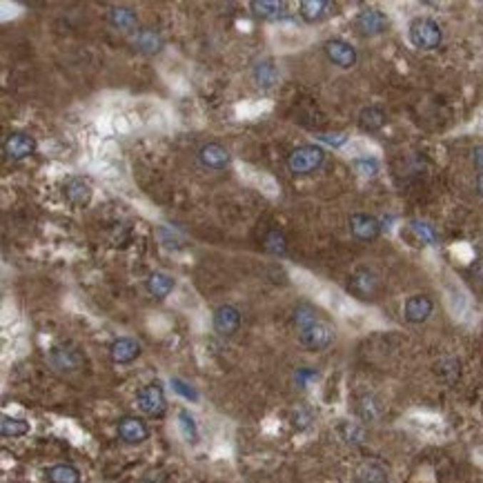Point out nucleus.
<instances>
[{
    "label": "nucleus",
    "mask_w": 483,
    "mask_h": 483,
    "mask_svg": "<svg viewBox=\"0 0 483 483\" xmlns=\"http://www.w3.org/2000/svg\"><path fill=\"white\" fill-rule=\"evenodd\" d=\"M441 27L432 18H415L410 23V43L419 49H437L441 45Z\"/></svg>",
    "instance_id": "1"
},
{
    "label": "nucleus",
    "mask_w": 483,
    "mask_h": 483,
    "mask_svg": "<svg viewBox=\"0 0 483 483\" xmlns=\"http://www.w3.org/2000/svg\"><path fill=\"white\" fill-rule=\"evenodd\" d=\"M299 341H301L303 347H307L312 352H321V350H325V347L332 345V341H334V330L325 321L314 319L312 323H307L305 327L299 330Z\"/></svg>",
    "instance_id": "2"
},
{
    "label": "nucleus",
    "mask_w": 483,
    "mask_h": 483,
    "mask_svg": "<svg viewBox=\"0 0 483 483\" xmlns=\"http://www.w3.org/2000/svg\"><path fill=\"white\" fill-rule=\"evenodd\" d=\"M323 158H325V152L321 150V147L303 145V147H296V150L290 154L288 167H290V172H294V174H310L314 170H319Z\"/></svg>",
    "instance_id": "3"
},
{
    "label": "nucleus",
    "mask_w": 483,
    "mask_h": 483,
    "mask_svg": "<svg viewBox=\"0 0 483 483\" xmlns=\"http://www.w3.org/2000/svg\"><path fill=\"white\" fill-rule=\"evenodd\" d=\"M136 403H138V410L147 417H163L165 407H167V401H165V392L161 383H150L145 385L138 397H136Z\"/></svg>",
    "instance_id": "4"
},
{
    "label": "nucleus",
    "mask_w": 483,
    "mask_h": 483,
    "mask_svg": "<svg viewBox=\"0 0 483 483\" xmlns=\"http://www.w3.org/2000/svg\"><path fill=\"white\" fill-rule=\"evenodd\" d=\"M36 147H39V145H36L34 136L23 134V132H14V134H9L5 138L3 150H5V154L11 161H23V158H27V156H31L36 152Z\"/></svg>",
    "instance_id": "5"
},
{
    "label": "nucleus",
    "mask_w": 483,
    "mask_h": 483,
    "mask_svg": "<svg viewBox=\"0 0 483 483\" xmlns=\"http://www.w3.org/2000/svg\"><path fill=\"white\" fill-rule=\"evenodd\" d=\"M325 54H327V59H330L334 65H339V67H343V69H350V67H355V65H357V49L352 47L350 43L341 41V39H332V41H327V43H325Z\"/></svg>",
    "instance_id": "6"
},
{
    "label": "nucleus",
    "mask_w": 483,
    "mask_h": 483,
    "mask_svg": "<svg viewBox=\"0 0 483 483\" xmlns=\"http://www.w3.org/2000/svg\"><path fill=\"white\" fill-rule=\"evenodd\" d=\"M116 432H118L121 441H125L129 445L143 443L147 437H150V430H147L145 421L138 417H123L116 425Z\"/></svg>",
    "instance_id": "7"
},
{
    "label": "nucleus",
    "mask_w": 483,
    "mask_h": 483,
    "mask_svg": "<svg viewBox=\"0 0 483 483\" xmlns=\"http://www.w3.org/2000/svg\"><path fill=\"white\" fill-rule=\"evenodd\" d=\"M63 194H65V198H67L69 205H73V208H87V205H89V200H91V188H89V183H87L85 178H81V176H71V178H67L65 185H63Z\"/></svg>",
    "instance_id": "8"
},
{
    "label": "nucleus",
    "mask_w": 483,
    "mask_h": 483,
    "mask_svg": "<svg viewBox=\"0 0 483 483\" xmlns=\"http://www.w3.org/2000/svg\"><path fill=\"white\" fill-rule=\"evenodd\" d=\"M432 310H434V303H432L430 296H425V294H415V296H410V299L405 301V307H403L405 319L410 321V323H423V321H428V319H430V314H432Z\"/></svg>",
    "instance_id": "9"
},
{
    "label": "nucleus",
    "mask_w": 483,
    "mask_h": 483,
    "mask_svg": "<svg viewBox=\"0 0 483 483\" xmlns=\"http://www.w3.org/2000/svg\"><path fill=\"white\" fill-rule=\"evenodd\" d=\"M355 25L363 36H377L383 34L387 27V18L383 11L379 9H363L359 11V16L355 18Z\"/></svg>",
    "instance_id": "10"
},
{
    "label": "nucleus",
    "mask_w": 483,
    "mask_h": 483,
    "mask_svg": "<svg viewBox=\"0 0 483 483\" xmlns=\"http://www.w3.org/2000/svg\"><path fill=\"white\" fill-rule=\"evenodd\" d=\"M49 363L59 372H73L83 365V355L73 347H54L49 352Z\"/></svg>",
    "instance_id": "11"
},
{
    "label": "nucleus",
    "mask_w": 483,
    "mask_h": 483,
    "mask_svg": "<svg viewBox=\"0 0 483 483\" xmlns=\"http://www.w3.org/2000/svg\"><path fill=\"white\" fill-rule=\"evenodd\" d=\"M240 327V312L234 305H220L214 312V330L220 337H232Z\"/></svg>",
    "instance_id": "12"
},
{
    "label": "nucleus",
    "mask_w": 483,
    "mask_h": 483,
    "mask_svg": "<svg viewBox=\"0 0 483 483\" xmlns=\"http://www.w3.org/2000/svg\"><path fill=\"white\" fill-rule=\"evenodd\" d=\"M350 230L359 240H375L381 234V223L370 214L350 216Z\"/></svg>",
    "instance_id": "13"
},
{
    "label": "nucleus",
    "mask_w": 483,
    "mask_h": 483,
    "mask_svg": "<svg viewBox=\"0 0 483 483\" xmlns=\"http://www.w3.org/2000/svg\"><path fill=\"white\" fill-rule=\"evenodd\" d=\"M141 355V343L132 337H121L109 345V357L114 363H132Z\"/></svg>",
    "instance_id": "14"
},
{
    "label": "nucleus",
    "mask_w": 483,
    "mask_h": 483,
    "mask_svg": "<svg viewBox=\"0 0 483 483\" xmlns=\"http://www.w3.org/2000/svg\"><path fill=\"white\" fill-rule=\"evenodd\" d=\"M198 158H200L203 165L210 167V170H223V167L230 165V152L218 143L203 145L200 152H198Z\"/></svg>",
    "instance_id": "15"
},
{
    "label": "nucleus",
    "mask_w": 483,
    "mask_h": 483,
    "mask_svg": "<svg viewBox=\"0 0 483 483\" xmlns=\"http://www.w3.org/2000/svg\"><path fill=\"white\" fill-rule=\"evenodd\" d=\"M379 288V278L370 270H359L350 278V290L355 292L359 299H370Z\"/></svg>",
    "instance_id": "16"
},
{
    "label": "nucleus",
    "mask_w": 483,
    "mask_h": 483,
    "mask_svg": "<svg viewBox=\"0 0 483 483\" xmlns=\"http://www.w3.org/2000/svg\"><path fill=\"white\" fill-rule=\"evenodd\" d=\"M134 47L138 51L147 54V56H154V54H158L163 49V39H161L158 31L145 27V29H138L136 31V36H134Z\"/></svg>",
    "instance_id": "17"
},
{
    "label": "nucleus",
    "mask_w": 483,
    "mask_h": 483,
    "mask_svg": "<svg viewBox=\"0 0 483 483\" xmlns=\"http://www.w3.org/2000/svg\"><path fill=\"white\" fill-rule=\"evenodd\" d=\"M252 76H254V83L263 89H270L278 83V71L274 67L272 61L263 59V61H256L254 67H252Z\"/></svg>",
    "instance_id": "18"
},
{
    "label": "nucleus",
    "mask_w": 483,
    "mask_h": 483,
    "mask_svg": "<svg viewBox=\"0 0 483 483\" xmlns=\"http://www.w3.org/2000/svg\"><path fill=\"white\" fill-rule=\"evenodd\" d=\"M359 483H387V472L379 461H363L355 472Z\"/></svg>",
    "instance_id": "19"
},
{
    "label": "nucleus",
    "mask_w": 483,
    "mask_h": 483,
    "mask_svg": "<svg viewBox=\"0 0 483 483\" xmlns=\"http://www.w3.org/2000/svg\"><path fill=\"white\" fill-rule=\"evenodd\" d=\"M174 285H176L174 278L170 274H165V272L150 274V278H147V283H145L147 292H150L152 296H156V299H165V296H170Z\"/></svg>",
    "instance_id": "20"
},
{
    "label": "nucleus",
    "mask_w": 483,
    "mask_h": 483,
    "mask_svg": "<svg viewBox=\"0 0 483 483\" xmlns=\"http://www.w3.org/2000/svg\"><path fill=\"white\" fill-rule=\"evenodd\" d=\"M45 479L47 483H81V472L69 463H59L45 470Z\"/></svg>",
    "instance_id": "21"
},
{
    "label": "nucleus",
    "mask_w": 483,
    "mask_h": 483,
    "mask_svg": "<svg viewBox=\"0 0 483 483\" xmlns=\"http://www.w3.org/2000/svg\"><path fill=\"white\" fill-rule=\"evenodd\" d=\"M385 125V111L381 107H365L359 114V127L367 134H375Z\"/></svg>",
    "instance_id": "22"
},
{
    "label": "nucleus",
    "mask_w": 483,
    "mask_h": 483,
    "mask_svg": "<svg viewBox=\"0 0 483 483\" xmlns=\"http://www.w3.org/2000/svg\"><path fill=\"white\" fill-rule=\"evenodd\" d=\"M299 9H301L303 21H307V23H319V21H323V18L330 14L332 5L327 3V0H303V3L299 5Z\"/></svg>",
    "instance_id": "23"
},
{
    "label": "nucleus",
    "mask_w": 483,
    "mask_h": 483,
    "mask_svg": "<svg viewBox=\"0 0 483 483\" xmlns=\"http://www.w3.org/2000/svg\"><path fill=\"white\" fill-rule=\"evenodd\" d=\"M109 23L114 25L116 29H121V31H134L136 29V25H138V18H136V14L132 11V9H127V7H114L109 11ZM138 31V29H136Z\"/></svg>",
    "instance_id": "24"
},
{
    "label": "nucleus",
    "mask_w": 483,
    "mask_h": 483,
    "mask_svg": "<svg viewBox=\"0 0 483 483\" xmlns=\"http://www.w3.org/2000/svg\"><path fill=\"white\" fill-rule=\"evenodd\" d=\"M250 7L261 18H278L285 14V3H281V0H252Z\"/></svg>",
    "instance_id": "25"
},
{
    "label": "nucleus",
    "mask_w": 483,
    "mask_h": 483,
    "mask_svg": "<svg viewBox=\"0 0 483 483\" xmlns=\"http://www.w3.org/2000/svg\"><path fill=\"white\" fill-rule=\"evenodd\" d=\"M0 432L7 439H18V437H25L29 432V423L25 419H16V417H3L0 419Z\"/></svg>",
    "instance_id": "26"
},
{
    "label": "nucleus",
    "mask_w": 483,
    "mask_h": 483,
    "mask_svg": "<svg viewBox=\"0 0 483 483\" xmlns=\"http://www.w3.org/2000/svg\"><path fill=\"white\" fill-rule=\"evenodd\" d=\"M176 419H178V430H181L183 439L194 445V443L198 441V428H196L194 417H192L188 410H178Z\"/></svg>",
    "instance_id": "27"
},
{
    "label": "nucleus",
    "mask_w": 483,
    "mask_h": 483,
    "mask_svg": "<svg viewBox=\"0 0 483 483\" xmlns=\"http://www.w3.org/2000/svg\"><path fill=\"white\" fill-rule=\"evenodd\" d=\"M339 432H341V437L347 443H361L363 437H365L363 428H361V425H357V423H341L339 425Z\"/></svg>",
    "instance_id": "28"
},
{
    "label": "nucleus",
    "mask_w": 483,
    "mask_h": 483,
    "mask_svg": "<svg viewBox=\"0 0 483 483\" xmlns=\"http://www.w3.org/2000/svg\"><path fill=\"white\" fill-rule=\"evenodd\" d=\"M412 232L417 234V238L421 240V243H428V245H434L437 243V232L428 225V223L415 220L412 223Z\"/></svg>",
    "instance_id": "29"
},
{
    "label": "nucleus",
    "mask_w": 483,
    "mask_h": 483,
    "mask_svg": "<svg viewBox=\"0 0 483 483\" xmlns=\"http://www.w3.org/2000/svg\"><path fill=\"white\" fill-rule=\"evenodd\" d=\"M265 250L272 252V254H285L288 245H285V236L278 234V232H270L265 236Z\"/></svg>",
    "instance_id": "30"
},
{
    "label": "nucleus",
    "mask_w": 483,
    "mask_h": 483,
    "mask_svg": "<svg viewBox=\"0 0 483 483\" xmlns=\"http://www.w3.org/2000/svg\"><path fill=\"white\" fill-rule=\"evenodd\" d=\"M172 387L176 390V392H178L183 399H188V401H198V392H196V390H194L190 383H185L183 379H176V377H174V379H172Z\"/></svg>",
    "instance_id": "31"
},
{
    "label": "nucleus",
    "mask_w": 483,
    "mask_h": 483,
    "mask_svg": "<svg viewBox=\"0 0 483 483\" xmlns=\"http://www.w3.org/2000/svg\"><path fill=\"white\" fill-rule=\"evenodd\" d=\"M355 167L363 174V176H375L379 172V163L375 158H357Z\"/></svg>",
    "instance_id": "32"
},
{
    "label": "nucleus",
    "mask_w": 483,
    "mask_h": 483,
    "mask_svg": "<svg viewBox=\"0 0 483 483\" xmlns=\"http://www.w3.org/2000/svg\"><path fill=\"white\" fill-rule=\"evenodd\" d=\"M321 141H325V143H330L334 147H339V145H343L347 141V136H343V134H325V136H321Z\"/></svg>",
    "instance_id": "33"
},
{
    "label": "nucleus",
    "mask_w": 483,
    "mask_h": 483,
    "mask_svg": "<svg viewBox=\"0 0 483 483\" xmlns=\"http://www.w3.org/2000/svg\"><path fill=\"white\" fill-rule=\"evenodd\" d=\"M474 165H477V170L483 174V145L474 147Z\"/></svg>",
    "instance_id": "34"
},
{
    "label": "nucleus",
    "mask_w": 483,
    "mask_h": 483,
    "mask_svg": "<svg viewBox=\"0 0 483 483\" xmlns=\"http://www.w3.org/2000/svg\"><path fill=\"white\" fill-rule=\"evenodd\" d=\"M477 192H479V196H483V174L477 176Z\"/></svg>",
    "instance_id": "35"
},
{
    "label": "nucleus",
    "mask_w": 483,
    "mask_h": 483,
    "mask_svg": "<svg viewBox=\"0 0 483 483\" xmlns=\"http://www.w3.org/2000/svg\"><path fill=\"white\" fill-rule=\"evenodd\" d=\"M141 483H156V481H150V479H145V481H141Z\"/></svg>",
    "instance_id": "36"
}]
</instances>
